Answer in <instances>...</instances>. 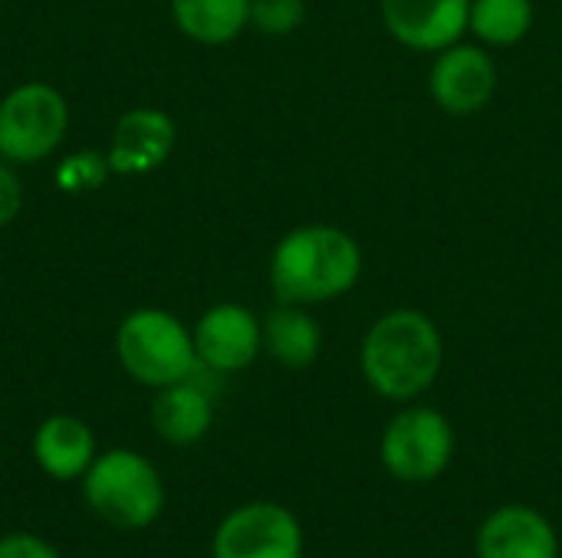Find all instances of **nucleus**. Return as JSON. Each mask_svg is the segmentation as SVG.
<instances>
[{
	"instance_id": "f257e3e1",
	"label": "nucleus",
	"mask_w": 562,
	"mask_h": 558,
	"mask_svg": "<svg viewBox=\"0 0 562 558\" xmlns=\"http://www.w3.org/2000/svg\"><path fill=\"white\" fill-rule=\"evenodd\" d=\"M359 368L379 398L408 405L435 388L445 368V335L422 309H389L362 335Z\"/></svg>"
},
{
	"instance_id": "f03ea898",
	"label": "nucleus",
	"mask_w": 562,
	"mask_h": 558,
	"mask_svg": "<svg viewBox=\"0 0 562 558\" xmlns=\"http://www.w3.org/2000/svg\"><path fill=\"white\" fill-rule=\"evenodd\" d=\"M362 247L336 224H300L270 253V286L277 303L323 306L342 299L362 280Z\"/></svg>"
},
{
	"instance_id": "7ed1b4c3",
	"label": "nucleus",
	"mask_w": 562,
	"mask_h": 558,
	"mask_svg": "<svg viewBox=\"0 0 562 558\" xmlns=\"http://www.w3.org/2000/svg\"><path fill=\"white\" fill-rule=\"evenodd\" d=\"M115 355L128 378L145 388H168L198 372L194 332L168 309H132L115 329Z\"/></svg>"
},
{
	"instance_id": "20e7f679",
	"label": "nucleus",
	"mask_w": 562,
	"mask_h": 558,
	"mask_svg": "<svg viewBox=\"0 0 562 558\" xmlns=\"http://www.w3.org/2000/svg\"><path fill=\"white\" fill-rule=\"evenodd\" d=\"M82 497L102 523L115 529H148L165 510V480L145 454L112 447L86 470Z\"/></svg>"
},
{
	"instance_id": "39448f33",
	"label": "nucleus",
	"mask_w": 562,
	"mask_h": 558,
	"mask_svg": "<svg viewBox=\"0 0 562 558\" xmlns=\"http://www.w3.org/2000/svg\"><path fill=\"white\" fill-rule=\"evenodd\" d=\"M458 451L454 424L428 405L402 408L379 437V460L398 483H431L438 480Z\"/></svg>"
},
{
	"instance_id": "423d86ee",
	"label": "nucleus",
	"mask_w": 562,
	"mask_h": 558,
	"mask_svg": "<svg viewBox=\"0 0 562 558\" xmlns=\"http://www.w3.org/2000/svg\"><path fill=\"white\" fill-rule=\"evenodd\" d=\"M69 128V105L49 82H20L0 99V158L36 164L49 158Z\"/></svg>"
},
{
	"instance_id": "0eeeda50",
	"label": "nucleus",
	"mask_w": 562,
	"mask_h": 558,
	"mask_svg": "<svg viewBox=\"0 0 562 558\" xmlns=\"http://www.w3.org/2000/svg\"><path fill=\"white\" fill-rule=\"evenodd\" d=\"M306 536L293 510L280 503H244L231 510L211 539V558H303Z\"/></svg>"
},
{
	"instance_id": "6e6552de",
	"label": "nucleus",
	"mask_w": 562,
	"mask_h": 558,
	"mask_svg": "<svg viewBox=\"0 0 562 558\" xmlns=\"http://www.w3.org/2000/svg\"><path fill=\"white\" fill-rule=\"evenodd\" d=\"M501 72L487 46L481 43H454L441 53H435V62L428 69V92L448 115L468 118L491 105L497 92Z\"/></svg>"
},
{
	"instance_id": "1a4fd4ad",
	"label": "nucleus",
	"mask_w": 562,
	"mask_h": 558,
	"mask_svg": "<svg viewBox=\"0 0 562 558\" xmlns=\"http://www.w3.org/2000/svg\"><path fill=\"white\" fill-rule=\"evenodd\" d=\"M194 332V352L204 372L234 375L257 362L263 352V319L240 303H217L201 312Z\"/></svg>"
},
{
	"instance_id": "9d476101",
	"label": "nucleus",
	"mask_w": 562,
	"mask_h": 558,
	"mask_svg": "<svg viewBox=\"0 0 562 558\" xmlns=\"http://www.w3.org/2000/svg\"><path fill=\"white\" fill-rule=\"evenodd\" d=\"M379 13L395 43L435 56L464 39L471 0H379Z\"/></svg>"
},
{
	"instance_id": "9b49d317",
	"label": "nucleus",
	"mask_w": 562,
	"mask_h": 558,
	"mask_svg": "<svg viewBox=\"0 0 562 558\" xmlns=\"http://www.w3.org/2000/svg\"><path fill=\"white\" fill-rule=\"evenodd\" d=\"M474 553L477 558H560V533L537 506L507 503L484 516Z\"/></svg>"
},
{
	"instance_id": "f8f14e48",
	"label": "nucleus",
	"mask_w": 562,
	"mask_h": 558,
	"mask_svg": "<svg viewBox=\"0 0 562 558\" xmlns=\"http://www.w3.org/2000/svg\"><path fill=\"white\" fill-rule=\"evenodd\" d=\"M178 141V125L165 109H128L109 138V168L112 174H151L158 171Z\"/></svg>"
},
{
	"instance_id": "ddd939ff",
	"label": "nucleus",
	"mask_w": 562,
	"mask_h": 558,
	"mask_svg": "<svg viewBox=\"0 0 562 558\" xmlns=\"http://www.w3.org/2000/svg\"><path fill=\"white\" fill-rule=\"evenodd\" d=\"M95 457V434L76 414H49L33 434V460L49 480H82Z\"/></svg>"
},
{
	"instance_id": "4468645a",
	"label": "nucleus",
	"mask_w": 562,
	"mask_h": 558,
	"mask_svg": "<svg viewBox=\"0 0 562 558\" xmlns=\"http://www.w3.org/2000/svg\"><path fill=\"white\" fill-rule=\"evenodd\" d=\"M214 424V398L201 385L198 372L178 385L158 388L151 401V428L171 447H191L207 437Z\"/></svg>"
},
{
	"instance_id": "2eb2a0df",
	"label": "nucleus",
	"mask_w": 562,
	"mask_h": 558,
	"mask_svg": "<svg viewBox=\"0 0 562 558\" xmlns=\"http://www.w3.org/2000/svg\"><path fill=\"white\" fill-rule=\"evenodd\" d=\"M263 352L283 368H310L323 352V326L310 306L277 303L263 316Z\"/></svg>"
},
{
	"instance_id": "dca6fc26",
	"label": "nucleus",
	"mask_w": 562,
	"mask_h": 558,
	"mask_svg": "<svg viewBox=\"0 0 562 558\" xmlns=\"http://www.w3.org/2000/svg\"><path fill=\"white\" fill-rule=\"evenodd\" d=\"M175 26L201 43L224 46L250 26V0H168Z\"/></svg>"
},
{
	"instance_id": "f3484780",
	"label": "nucleus",
	"mask_w": 562,
	"mask_h": 558,
	"mask_svg": "<svg viewBox=\"0 0 562 558\" xmlns=\"http://www.w3.org/2000/svg\"><path fill=\"white\" fill-rule=\"evenodd\" d=\"M533 20H537L533 0H471L468 33H474V39L487 49H504L527 39Z\"/></svg>"
},
{
	"instance_id": "a211bd4d",
	"label": "nucleus",
	"mask_w": 562,
	"mask_h": 558,
	"mask_svg": "<svg viewBox=\"0 0 562 558\" xmlns=\"http://www.w3.org/2000/svg\"><path fill=\"white\" fill-rule=\"evenodd\" d=\"M112 174L109 158L102 151L82 148L76 155H66L56 168V187L66 194H86L105 184V178Z\"/></svg>"
},
{
	"instance_id": "6ab92c4d",
	"label": "nucleus",
	"mask_w": 562,
	"mask_h": 558,
	"mask_svg": "<svg viewBox=\"0 0 562 558\" xmlns=\"http://www.w3.org/2000/svg\"><path fill=\"white\" fill-rule=\"evenodd\" d=\"M306 20V0H250V26L263 36H290Z\"/></svg>"
},
{
	"instance_id": "aec40b11",
	"label": "nucleus",
	"mask_w": 562,
	"mask_h": 558,
	"mask_svg": "<svg viewBox=\"0 0 562 558\" xmlns=\"http://www.w3.org/2000/svg\"><path fill=\"white\" fill-rule=\"evenodd\" d=\"M0 558H63L59 549L36 533H7L0 536Z\"/></svg>"
},
{
	"instance_id": "412c9836",
	"label": "nucleus",
	"mask_w": 562,
	"mask_h": 558,
	"mask_svg": "<svg viewBox=\"0 0 562 558\" xmlns=\"http://www.w3.org/2000/svg\"><path fill=\"white\" fill-rule=\"evenodd\" d=\"M23 201H26V194H23V181H20L16 168L0 158V227H7L20 217Z\"/></svg>"
}]
</instances>
